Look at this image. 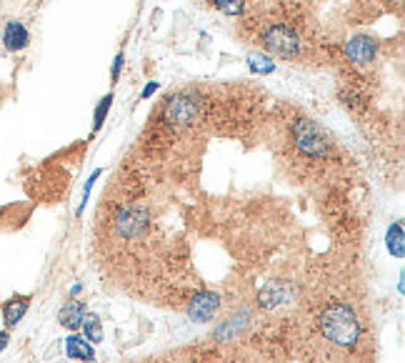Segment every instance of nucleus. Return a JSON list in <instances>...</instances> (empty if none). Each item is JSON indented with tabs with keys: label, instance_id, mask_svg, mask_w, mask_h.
Here are the masks:
<instances>
[{
	"label": "nucleus",
	"instance_id": "obj_11",
	"mask_svg": "<svg viewBox=\"0 0 405 363\" xmlns=\"http://www.w3.org/2000/svg\"><path fill=\"white\" fill-rule=\"evenodd\" d=\"M65 353L70 358H78V361L93 363L95 361V351H93V343L88 341L85 336H68L65 338Z\"/></svg>",
	"mask_w": 405,
	"mask_h": 363
},
{
	"label": "nucleus",
	"instance_id": "obj_7",
	"mask_svg": "<svg viewBox=\"0 0 405 363\" xmlns=\"http://www.w3.org/2000/svg\"><path fill=\"white\" fill-rule=\"evenodd\" d=\"M218 308H221V296H218V293L200 291V293H195V296L190 298L188 316L193 318V321H198V323H208L218 313Z\"/></svg>",
	"mask_w": 405,
	"mask_h": 363
},
{
	"label": "nucleus",
	"instance_id": "obj_16",
	"mask_svg": "<svg viewBox=\"0 0 405 363\" xmlns=\"http://www.w3.org/2000/svg\"><path fill=\"white\" fill-rule=\"evenodd\" d=\"M110 106H113V93H108V96H105L103 101L98 103V108H95V118H93V133H98V131H100V126L105 123V116H108Z\"/></svg>",
	"mask_w": 405,
	"mask_h": 363
},
{
	"label": "nucleus",
	"instance_id": "obj_13",
	"mask_svg": "<svg viewBox=\"0 0 405 363\" xmlns=\"http://www.w3.org/2000/svg\"><path fill=\"white\" fill-rule=\"evenodd\" d=\"M403 223H393L388 228V235H385V243H388V251L393 253L395 258H403L405 256V243H403Z\"/></svg>",
	"mask_w": 405,
	"mask_h": 363
},
{
	"label": "nucleus",
	"instance_id": "obj_12",
	"mask_svg": "<svg viewBox=\"0 0 405 363\" xmlns=\"http://www.w3.org/2000/svg\"><path fill=\"white\" fill-rule=\"evenodd\" d=\"M83 318H85V306L78 301L65 303V306L61 308V313H58V323H61L63 328H70V331L83 326Z\"/></svg>",
	"mask_w": 405,
	"mask_h": 363
},
{
	"label": "nucleus",
	"instance_id": "obj_5",
	"mask_svg": "<svg viewBox=\"0 0 405 363\" xmlns=\"http://www.w3.org/2000/svg\"><path fill=\"white\" fill-rule=\"evenodd\" d=\"M148 220H150L148 208H143V205H125V208H120L118 215H115V228H118V233L125 235V238H133L140 230H145Z\"/></svg>",
	"mask_w": 405,
	"mask_h": 363
},
{
	"label": "nucleus",
	"instance_id": "obj_2",
	"mask_svg": "<svg viewBox=\"0 0 405 363\" xmlns=\"http://www.w3.org/2000/svg\"><path fill=\"white\" fill-rule=\"evenodd\" d=\"M200 113V103L193 93H175L165 101L163 108V121L168 126H175V128H185L198 118Z\"/></svg>",
	"mask_w": 405,
	"mask_h": 363
},
{
	"label": "nucleus",
	"instance_id": "obj_8",
	"mask_svg": "<svg viewBox=\"0 0 405 363\" xmlns=\"http://www.w3.org/2000/svg\"><path fill=\"white\" fill-rule=\"evenodd\" d=\"M375 51H378V46H375V41L368 36H353L348 43H345V56H348L353 63H358V66L373 63Z\"/></svg>",
	"mask_w": 405,
	"mask_h": 363
},
{
	"label": "nucleus",
	"instance_id": "obj_20",
	"mask_svg": "<svg viewBox=\"0 0 405 363\" xmlns=\"http://www.w3.org/2000/svg\"><path fill=\"white\" fill-rule=\"evenodd\" d=\"M8 341H11V336H8V333L3 331V333H0V351H3V348L8 346Z\"/></svg>",
	"mask_w": 405,
	"mask_h": 363
},
{
	"label": "nucleus",
	"instance_id": "obj_6",
	"mask_svg": "<svg viewBox=\"0 0 405 363\" xmlns=\"http://www.w3.org/2000/svg\"><path fill=\"white\" fill-rule=\"evenodd\" d=\"M295 298V286L288 281H275V283H268L258 291V303L261 308H280L285 303H290Z\"/></svg>",
	"mask_w": 405,
	"mask_h": 363
},
{
	"label": "nucleus",
	"instance_id": "obj_3",
	"mask_svg": "<svg viewBox=\"0 0 405 363\" xmlns=\"http://www.w3.org/2000/svg\"><path fill=\"white\" fill-rule=\"evenodd\" d=\"M293 138H295V145L300 153L305 155H325L330 150V140L328 136L320 131V126H315L313 121H298L295 128H293Z\"/></svg>",
	"mask_w": 405,
	"mask_h": 363
},
{
	"label": "nucleus",
	"instance_id": "obj_14",
	"mask_svg": "<svg viewBox=\"0 0 405 363\" xmlns=\"http://www.w3.org/2000/svg\"><path fill=\"white\" fill-rule=\"evenodd\" d=\"M80 328L85 331V338L90 343H100V341H103V326H100V318L93 316V313H85Z\"/></svg>",
	"mask_w": 405,
	"mask_h": 363
},
{
	"label": "nucleus",
	"instance_id": "obj_9",
	"mask_svg": "<svg viewBox=\"0 0 405 363\" xmlns=\"http://www.w3.org/2000/svg\"><path fill=\"white\" fill-rule=\"evenodd\" d=\"M28 43H31V33H28V28L18 21L8 23L6 31H3V46H6L8 51L18 53V51H23Z\"/></svg>",
	"mask_w": 405,
	"mask_h": 363
},
{
	"label": "nucleus",
	"instance_id": "obj_18",
	"mask_svg": "<svg viewBox=\"0 0 405 363\" xmlns=\"http://www.w3.org/2000/svg\"><path fill=\"white\" fill-rule=\"evenodd\" d=\"M123 53H118V56H115V61H113V71H110V78H113V83L118 81L120 78V71H123Z\"/></svg>",
	"mask_w": 405,
	"mask_h": 363
},
{
	"label": "nucleus",
	"instance_id": "obj_10",
	"mask_svg": "<svg viewBox=\"0 0 405 363\" xmlns=\"http://www.w3.org/2000/svg\"><path fill=\"white\" fill-rule=\"evenodd\" d=\"M28 306H31V296H13L3 303V323L8 328H13L23 316H26Z\"/></svg>",
	"mask_w": 405,
	"mask_h": 363
},
{
	"label": "nucleus",
	"instance_id": "obj_15",
	"mask_svg": "<svg viewBox=\"0 0 405 363\" xmlns=\"http://www.w3.org/2000/svg\"><path fill=\"white\" fill-rule=\"evenodd\" d=\"M248 66H251L253 73H261V76H268V73L275 71V63H273V58L263 56V53H253V56L248 58Z\"/></svg>",
	"mask_w": 405,
	"mask_h": 363
},
{
	"label": "nucleus",
	"instance_id": "obj_1",
	"mask_svg": "<svg viewBox=\"0 0 405 363\" xmlns=\"http://www.w3.org/2000/svg\"><path fill=\"white\" fill-rule=\"evenodd\" d=\"M318 323H320L323 336L343 348L355 346L360 338L358 316H355L353 308L345 306V303H328V306L320 311Z\"/></svg>",
	"mask_w": 405,
	"mask_h": 363
},
{
	"label": "nucleus",
	"instance_id": "obj_4",
	"mask_svg": "<svg viewBox=\"0 0 405 363\" xmlns=\"http://www.w3.org/2000/svg\"><path fill=\"white\" fill-rule=\"evenodd\" d=\"M263 46L280 58H295L300 53V38L288 26H270L263 33Z\"/></svg>",
	"mask_w": 405,
	"mask_h": 363
},
{
	"label": "nucleus",
	"instance_id": "obj_19",
	"mask_svg": "<svg viewBox=\"0 0 405 363\" xmlns=\"http://www.w3.org/2000/svg\"><path fill=\"white\" fill-rule=\"evenodd\" d=\"M155 91H158V83L153 81V83H148V86L143 88V93H140V98H150V96H153Z\"/></svg>",
	"mask_w": 405,
	"mask_h": 363
},
{
	"label": "nucleus",
	"instance_id": "obj_17",
	"mask_svg": "<svg viewBox=\"0 0 405 363\" xmlns=\"http://www.w3.org/2000/svg\"><path fill=\"white\" fill-rule=\"evenodd\" d=\"M213 6L226 16H241L246 8V0H213Z\"/></svg>",
	"mask_w": 405,
	"mask_h": 363
}]
</instances>
